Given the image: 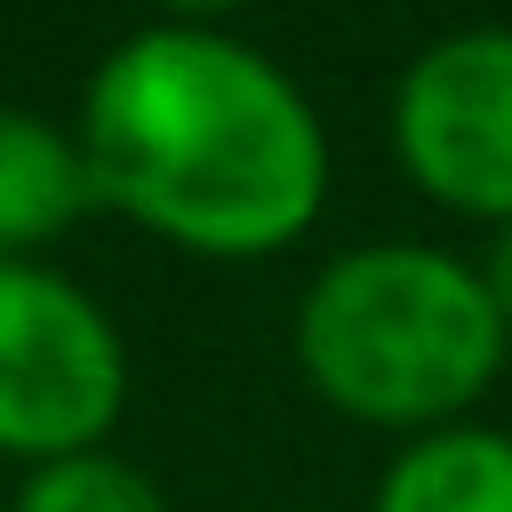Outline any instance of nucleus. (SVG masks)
<instances>
[{
    "instance_id": "1",
    "label": "nucleus",
    "mask_w": 512,
    "mask_h": 512,
    "mask_svg": "<svg viewBox=\"0 0 512 512\" xmlns=\"http://www.w3.org/2000/svg\"><path fill=\"white\" fill-rule=\"evenodd\" d=\"M96 208L184 256H280L328 208V128L240 32L144 24L104 48L72 120Z\"/></svg>"
},
{
    "instance_id": "2",
    "label": "nucleus",
    "mask_w": 512,
    "mask_h": 512,
    "mask_svg": "<svg viewBox=\"0 0 512 512\" xmlns=\"http://www.w3.org/2000/svg\"><path fill=\"white\" fill-rule=\"evenodd\" d=\"M288 344L336 416L416 440L488 400L512 328L496 320L472 256L432 240H360L304 280Z\"/></svg>"
},
{
    "instance_id": "3",
    "label": "nucleus",
    "mask_w": 512,
    "mask_h": 512,
    "mask_svg": "<svg viewBox=\"0 0 512 512\" xmlns=\"http://www.w3.org/2000/svg\"><path fill=\"white\" fill-rule=\"evenodd\" d=\"M128 416V336L72 272L0 256V456L56 464L112 440Z\"/></svg>"
},
{
    "instance_id": "4",
    "label": "nucleus",
    "mask_w": 512,
    "mask_h": 512,
    "mask_svg": "<svg viewBox=\"0 0 512 512\" xmlns=\"http://www.w3.org/2000/svg\"><path fill=\"white\" fill-rule=\"evenodd\" d=\"M392 152L432 208L512 224V24L440 32L400 64Z\"/></svg>"
},
{
    "instance_id": "5",
    "label": "nucleus",
    "mask_w": 512,
    "mask_h": 512,
    "mask_svg": "<svg viewBox=\"0 0 512 512\" xmlns=\"http://www.w3.org/2000/svg\"><path fill=\"white\" fill-rule=\"evenodd\" d=\"M88 208H96V176L80 136L48 112L0 104V256H32L64 240Z\"/></svg>"
},
{
    "instance_id": "6",
    "label": "nucleus",
    "mask_w": 512,
    "mask_h": 512,
    "mask_svg": "<svg viewBox=\"0 0 512 512\" xmlns=\"http://www.w3.org/2000/svg\"><path fill=\"white\" fill-rule=\"evenodd\" d=\"M368 512H512V432L464 416L400 440Z\"/></svg>"
},
{
    "instance_id": "7",
    "label": "nucleus",
    "mask_w": 512,
    "mask_h": 512,
    "mask_svg": "<svg viewBox=\"0 0 512 512\" xmlns=\"http://www.w3.org/2000/svg\"><path fill=\"white\" fill-rule=\"evenodd\" d=\"M8 512H168L160 480L112 448H88V456H56V464H32L8 496Z\"/></svg>"
},
{
    "instance_id": "8",
    "label": "nucleus",
    "mask_w": 512,
    "mask_h": 512,
    "mask_svg": "<svg viewBox=\"0 0 512 512\" xmlns=\"http://www.w3.org/2000/svg\"><path fill=\"white\" fill-rule=\"evenodd\" d=\"M472 264H480V280H488V304H496V320L512 328V224H496V232H488V248H480Z\"/></svg>"
},
{
    "instance_id": "9",
    "label": "nucleus",
    "mask_w": 512,
    "mask_h": 512,
    "mask_svg": "<svg viewBox=\"0 0 512 512\" xmlns=\"http://www.w3.org/2000/svg\"><path fill=\"white\" fill-rule=\"evenodd\" d=\"M248 0H152V24H200V32H232Z\"/></svg>"
}]
</instances>
